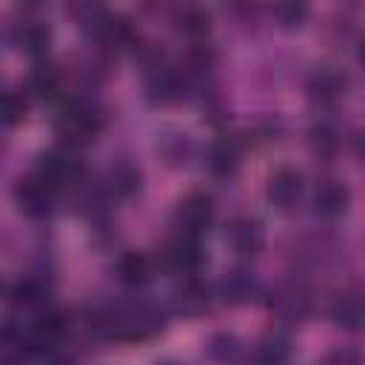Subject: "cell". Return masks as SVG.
Returning a JSON list of instances; mask_svg holds the SVG:
<instances>
[{
	"label": "cell",
	"instance_id": "5b68a950",
	"mask_svg": "<svg viewBox=\"0 0 365 365\" xmlns=\"http://www.w3.org/2000/svg\"><path fill=\"white\" fill-rule=\"evenodd\" d=\"M348 74L339 68V66H331V63H322V66H314L305 77V100L314 111L319 114H328L331 108H336L345 94H348Z\"/></svg>",
	"mask_w": 365,
	"mask_h": 365
},
{
	"label": "cell",
	"instance_id": "30bf717a",
	"mask_svg": "<svg viewBox=\"0 0 365 365\" xmlns=\"http://www.w3.org/2000/svg\"><path fill=\"white\" fill-rule=\"evenodd\" d=\"M168 302H171V311L177 317H182V319H200V317L211 314L214 302H220V299H217V288L205 285L200 277H182L174 285Z\"/></svg>",
	"mask_w": 365,
	"mask_h": 365
},
{
	"label": "cell",
	"instance_id": "e0dca14e",
	"mask_svg": "<svg viewBox=\"0 0 365 365\" xmlns=\"http://www.w3.org/2000/svg\"><path fill=\"white\" fill-rule=\"evenodd\" d=\"M157 271H160L157 257H151V254H145V251H140V248L123 251V254L117 257V262H114V277H117V282H120L123 288H128V291L145 288V285L154 279Z\"/></svg>",
	"mask_w": 365,
	"mask_h": 365
},
{
	"label": "cell",
	"instance_id": "52a82bcc",
	"mask_svg": "<svg viewBox=\"0 0 365 365\" xmlns=\"http://www.w3.org/2000/svg\"><path fill=\"white\" fill-rule=\"evenodd\" d=\"M305 174L297 165H277L262 185V197L268 202V208H274L277 214H294L299 208V202L305 200Z\"/></svg>",
	"mask_w": 365,
	"mask_h": 365
},
{
	"label": "cell",
	"instance_id": "9c48e42d",
	"mask_svg": "<svg viewBox=\"0 0 365 365\" xmlns=\"http://www.w3.org/2000/svg\"><path fill=\"white\" fill-rule=\"evenodd\" d=\"M222 240L228 245V251L240 259H254L257 254H262L265 248V225L259 217L254 214H234L228 222H225V231H222Z\"/></svg>",
	"mask_w": 365,
	"mask_h": 365
},
{
	"label": "cell",
	"instance_id": "4fadbf2b",
	"mask_svg": "<svg viewBox=\"0 0 365 365\" xmlns=\"http://www.w3.org/2000/svg\"><path fill=\"white\" fill-rule=\"evenodd\" d=\"M240 163H242V143L240 137H231V134L214 137L202 151V168L217 182L234 180L240 171Z\"/></svg>",
	"mask_w": 365,
	"mask_h": 365
},
{
	"label": "cell",
	"instance_id": "277c9868",
	"mask_svg": "<svg viewBox=\"0 0 365 365\" xmlns=\"http://www.w3.org/2000/svg\"><path fill=\"white\" fill-rule=\"evenodd\" d=\"M157 265L160 271L182 279V277H197L202 265L208 262V254L202 251V242L188 234H174L157 248Z\"/></svg>",
	"mask_w": 365,
	"mask_h": 365
},
{
	"label": "cell",
	"instance_id": "d4e9b609",
	"mask_svg": "<svg viewBox=\"0 0 365 365\" xmlns=\"http://www.w3.org/2000/svg\"><path fill=\"white\" fill-rule=\"evenodd\" d=\"M205 354L214 362H240V359H245V348H242L240 336L231 334V331L211 334L208 342H205Z\"/></svg>",
	"mask_w": 365,
	"mask_h": 365
},
{
	"label": "cell",
	"instance_id": "83f0119b",
	"mask_svg": "<svg viewBox=\"0 0 365 365\" xmlns=\"http://www.w3.org/2000/svg\"><path fill=\"white\" fill-rule=\"evenodd\" d=\"M48 9V0H14L17 17H40Z\"/></svg>",
	"mask_w": 365,
	"mask_h": 365
},
{
	"label": "cell",
	"instance_id": "44dd1931",
	"mask_svg": "<svg viewBox=\"0 0 365 365\" xmlns=\"http://www.w3.org/2000/svg\"><path fill=\"white\" fill-rule=\"evenodd\" d=\"M26 91L31 94V100H57L63 94V71L57 63H51L48 57L43 60H34L31 71H29V80H26Z\"/></svg>",
	"mask_w": 365,
	"mask_h": 365
},
{
	"label": "cell",
	"instance_id": "603a6c76",
	"mask_svg": "<svg viewBox=\"0 0 365 365\" xmlns=\"http://www.w3.org/2000/svg\"><path fill=\"white\" fill-rule=\"evenodd\" d=\"M248 356L254 362H262V365H279V362H288L294 356V345H291V336L282 325H277L274 331H265L257 342H254V351H248Z\"/></svg>",
	"mask_w": 365,
	"mask_h": 365
},
{
	"label": "cell",
	"instance_id": "484cf974",
	"mask_svg": "<svg viewBox=\"0 0 365 365\" xmlns=\"http://www.w3.org/2000/svg\"><path fill=\"white\" fill-rule=\"evenodd\" d=\"M220 3H222L225 14H228L237 26H245V29L257 26V23L262 20V11H265L262 0H220Z\"/></svg>",
	"mask_w": 365,
	"mask_h": 365
},
{
	"label": "cell",
	"instance_id": "4dcf8cb0",
	"mask_svg": "<svg viewBox=\"0 0 365 365\" xmlns=\"http://www.w3.org/2000/svg\"><path fill=\"white\" fill-rule=\"evenodd\" d=\"M336 9H339V14L345 17H351V14H356V11H362L365 9V0H336Z\"/></svg>",
	"mask_w": 365,
	"mask_h": 365
},
{
	"label": "cell",
	"instance_id": "f1b7e54d",
	"mask_svg": "<svg viewBox=\"0 0 365 365\" xmlns=\"http://www.w3.org/2000/svg\"><path fill=\"white\" fill-rule=\"evenodd\" d=\"M325 359H328V362H362V359H365V354L351 351V348H339V351H331Z\"/></svg>",
	"mask_w": 365,
	"mask_h": 365
},
{
	"label": "cell",
	"instance_id": "cb8c5ba5",
	"mask_svg": "<svg viewBox=\"0 0 365 365\" xmlns=\"http://www.w3.org/2000/svg\"><path fill=\"white\" fill-rule=\"evenodd\" d=\"M271 17L282 31H299L311 20V0H274Z\"/></svg>",
	"mask_w": 365,
	"mask_h": 365
},
{
	"label": "cell",
	"instance_id": "2e32d148",
	"mask_svg": "<svg viewBox=\"0 0 365 365\" xmlns=\"http://www.w3.org/2000/svg\"><path fill=\"white\" fill-rule=\"evenodd\" d=\"M328 319L339 331L359 334L365 331V288H342L328 302Z\"/></svg>",
	"mask_w": 365,
	"mask_h": 365
},
{
	"label": "cell",
	"instance_id": "ba28073f",
	"mask_svg": "<svg viewBox=\"0 0 365 365\" xmlns=\"http://www.w3.org/2000/svg\"><path fill=\"white\" fill-rule=\"evenodd\" d=\"M11 197H14V205H17V211L23 217H29V220H48L54 214V208H57L60 191L51 182H46L37 171H31V174H26V177H20L14 182Z\"/></svg>",
	"mask_w": 365,
	"mask_h": 365
},
{
	"label": "cell",
	"instance_id": "7402d4cb",
	"mask_svg": "<svg viewBox=\"0 0 365 365\" xmlns=\"http://www.w3.org/2000/svg\"><path fill=\"white\" fill-rule=\"evenodd\" d=\"M305 145L314 160H322V163L334 160L342 148V137H339V128L334 125V120H328V117L311 120V125L305 131Z\"/></svg>",
	"mask_w": 365,
	"mask_h": 365
},
{
	"label": "cell",
	"instance_id": "6da1fadb",
	"mask_svg": "<svg viewBox=\"0 0 365 365\" xmlns=\"http://www.w3.org/2000/svg\"><path fill=\"white\" fill-rule=\"evenodd\" d=\"M103 125H106V111L88 97H68L60 103L54 114L57 143H66L74 148H86L88 143H94Z\"/></svg>",
	"mask_w": 365,
	"mask_h": 365
},
{
	"label": "cell",
	"instance_id": "ac0fdd59",
	"mask_svg": "<svg viewBox=\"0 0 365 365\" xmlns=\"http://www.w3.org/2000/svg\"><path fill=\"white\" fill-rule=\"evenodd\" d=\"M168 23H171V29L180 37H185L191 43H205V37L211 34V14L202 6H197V3H177V6H171Z\"/></svg>",
	"mask_w": 365,
	"mask_h": 365
},
{
	"label": "cell",
	"instance_id": "4316f807",
	"mask_svg": "<svg viewBox=\"0 0 365 365\" xmlns=\"http://www.w3.org/2000/svg\"><path fill=\"white\" fill-rule=\"evenodd\" d=\"M29 103H31V94L26 91V86H23V88H9V91H6V97H3V120H6L9 128H17V125L26 120V114H29Z\"/></svg>",
	"mask_w": 365,
	"mask_h": 365
},
{
	"label": "cell",
	"instance_id": "d6986e66",
	"mask_svg": "<svg viewBox=\"0 0 365 365\" xmlns=\"http://www.w3.org/2000/svg\"><path fill=\"white\" fill-rule=\"evenodd\" d=\"M154 154L168 165V168H185L188 160L194 157V145L188 131L177 128V125H163L154 134Z\"/></svg>",
	"mask_w": 365,
	"mask_h": 365
},
{
	"label": "cell",
	"instance_id": "8fae6325",
	"mask_svg": "<svg viewBox=\"0 0 365 365\" xmlns=\"http://www.w3.org/2000/svg\"><path fill=\"white\" fill-rule=\"evenodd\" d=\"M265 294L259 277L254 268L248 265H234L222 274V279L217 282V299L222 305H231V308H242V305H251V302H259Z\"/></svg>",
	"mask_w": 365,
	"mask_h": 365
},
{
	"label": "cell",
	"instance_id": "7a4b0ae2",
	"mask_svg": "<svg viewBox=\"0 0 365 365\" xmlns=\"http://www.w3.org/2000/svg\"><path fill=\"white\" fill-rule=\"evenodd\" d=\"M262 305L277 325L294 328L314 314V291L305 279H282L262 294Z\"/></svg>",
	"mask_w": 365,
	"mask_h": 365
},
{
	"label": "cell",
	"instance_id": "5bb4252c",
	"mask_svg": "<svg viewBox=\"0 0 365 365\" xmlns=\"http://www.w3.org/2000/svg\"><path fill=\"white\" fill-rule=\"evenodd\" d=\"M9 43L17 54L29 60H43L51 46V26L43 17H17L9 29Z\"/></svg>",
	"mask_w": 365,
	"mask_h": 365
},
{
	"label": "cell",
	"instance_id": "8992f818",
	"mask_svg": "<svg viewBox=\"0 0 365 365\" xmlns=\"http://www.w3.org/2000/svg\"><path fill=\"white\" fill-rule=\"evenodd\" d=\"M171 222H174L177 234H188V237L202 240L214 228V222H217V202H214V197L205 194V191H188L185 197L177 200Z\"/></svg>",
	"mask_w": 365,
	"mask_h": 365
},
{
	"label": "cell",
	"instance_id": "1f68e13d",
	"mask_svg": "<svg viewBox=\"0 0 365 365\" xmlns=\"http://www.w3.org/2000/svg\"><path fill=\"white\" fill-rule=\"evenodd\" d=\"M356 60H359V66L365 68V37L356 43Z\"/></svg>",
	"mask_w": 365,
	"mask_h": 365
},
{
	"label": "cell",
	"instance_id": "3957f363",
	"mask_svg": "<svg viewBox=\"0 0 365 365\" xmlns=\"http://www.w3.org/2000/svg\"><path fill=\"white\" fill-rule=\"evenodd\" d=\"M83 148H74V145H66V143H57L46 151L37 154L34 160V168L46 182H51L60 194L63 191H77L88 177H86V163H83Z\"/></svg>",
	"mask_w": 365,
	"mask_h": 365
},
{
	"label": "cell",
	"instance_id": "f546056e",
	"mask_svg": "<svg viewBox=\"0 0 365 365\" xmlns=\"http://www.w3.org/2000/svg\"><path fill=\"white\" fill-rule=\"evenodd\" d=\"M351 151H354V157L365 165V128H356V131H354V137H351Z\"/></svg>",
	"mask_w": 365,
	"mask_h": 365
},
{
	"label": "cell",
	"instance_id": "7c38bea8",
	"mask_svg": "<svg viewBox=\"0 0 365 365\" xmlns=\"http://www.w3.org/2000/svg\"><path fill=\"white\" fill-rule=\"evenodd\" d=\"M308 200H311V214L319 222H336L351 208V188L339 177H322L311 188V197Z\"/></svg>",
	"mask_w": 365,
	"mask_h": 365
},
{
	"label": "cell",
	"instance_id": "ffe728a7",
	"mask_svg": "<svg viewBox=\"0 0 365 365\" xmlns=\"http://www.w3.org/2000/svg\"><path fill=\"white\" fill-rule=\"evenodd\" d=\"M100 182H103V188L108 191V197L114 202H125V200H134L143 191V171L128 160H117L106 168Z\"/></svg>",
	"mask_w": 365,
	"mask_h": 365
},
{
	"label": "cell",
	"instance_id": "9a60e30c",
	"mask_svg": "<svg viewBox=\"0 0 365 365\" xmlns=\"http://www.w3.org/2000/svg\"><path fill=\"white\" fill-rule=\"evenodd\" d=\"M6 302H9V308H14L20 314L23 311L37 314V311L51 305V285L43 277H34V274L17 277L6 285Z\"/></svg>",
	"mask_w": 365,
	"mask_h": 365
}]
</instances>
